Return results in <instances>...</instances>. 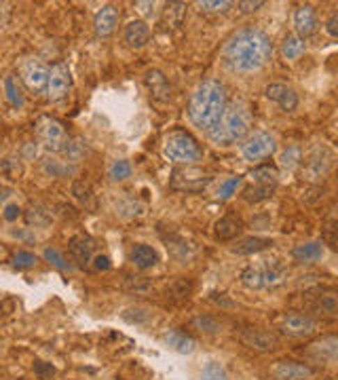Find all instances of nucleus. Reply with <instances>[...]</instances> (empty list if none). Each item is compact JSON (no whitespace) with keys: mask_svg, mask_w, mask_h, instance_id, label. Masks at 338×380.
Listing matches in <instances>:
<instances>
[{"mask_svg":"<svg viewBox=\"0 0 338 380\" xmlns=\"http://www.w3.org/2000/svg\"><path fill=\"white\" fill-rule=\"evenodd\" d=\"M249 178L254 180V184H273L275 186L277 178H279V172L273 165H260V167L249 172Z\"/></svg>","mask_w":338,"mask_h":380,"instance_id":"36","label":"nucleus"},{"mask_svg":"<svg viewBox=\"0 0 338 380\" xmlns=\"http://www.w3.org/2000/svg\"><path fill=\"white\" fill-rule=\"evenodd\" d=\"M3 89H5L7 102H9L13 108H22V106L26 104V100H24V96H22V89H20V85H17V79H15L13 74H7V76H5Z\"/></svg>","mask_w":338,"mask_h":380,"instance_id":"31","label":"nucleus"},{"mask_svg":"<svg viewBox=\"0 0 338 380\" xmlns=\"http://www.w3.org/2000/svg\"><path fill=\"white\" fill-rule=\"evenodd\" d=\"M241 186V178H229L224 182H220V188H218V199H231L237 188Z\"/></svg>","mask_w":338,"mask_h":380,"instance_id":"45","label":"nucleus"},{"mask_svg":"<svg viewBox=\"0 0 338 380\" xmlns=\"http://www.w3.org/2000/svg\"><path fill=\"white\" fill-rule=\"evenodd\" d=\"M252 125L249 110L243 102H231L226 104V110L220 119V123L210 131V139L218 146H233L241 142Z\"/></svg>","mask_w":338,"mask_h":380,"instance_id":"3","label":"nucleus"},{"mask_svg":"<svg viewBox=\"0 0 338 380\" xmlns=\"http://www.w3.org/2000/svg\"><path fill=\"white\" fill-rule=\"evenodd\" d=\"M309 355L319 363H338V338L325 336L309 347Z\"/></svg>","mask_w":338,"mask_h":380,"instance_id":"20","label":"nucleus"},{"mask_svg":"<svg viewBox=\"0 0 338 380\" xmlns=\"http://www.w3.org/2000/svg\"><path fill=\"white\" fill-rule=\"evenodd\" d=\"M123 38H125L129 49H135V51L144 49L151 40V26L144 20H133L125 26Z\"/></svg>","mask_w":338,"mask_h":380,"instance_id":"16","label":"nucleus"},{"mask_svg":"<svg viewBox=\"0 0 338 380\" xmlns=\"http://www.w3.org/2000/svg\"><path fill=\"white\" fill-rule=\"evenodd\" d=\"M260 7H264L262 0H256V3H239L241 13H252V11H258Z\"/></svg>","mask_w":338,"mask_h":380,"instance_id":"51","label":"nucleus"},{"mask_svg":"<svg viewBox=\"0 0 338 380\" xmlns=\"http://www.w3.org/2000/svg\"><path fill=\"white\" fill-rule=\"evenodd\" d=\"M273 326L290 338H309L319 330L317 321L305 313H282L273 319Z\"/></svg>","mask_w":338,"mask_h":380,"instance_id":"7","label":"nucleus"},{"mask_svg":"<svg viewBox=\"0 0 338 380\" xmlns=\"http://www.w3.org/2000/svg\"><path fill=\"white\" fill-rule=\"evenodd\" d=\"M241 342L256 351V353H273L279 349V338L275 332H266V330H258V328H245L239 334Z\"/></svg>","mask_w":338,"mask_h":380,"instance_id":"12","label":"nucleus"},{"mask_svg":"<svg viewBox=\"0 0 338 380\" xmlns=\"http://www.w3.org/2000/svg\"><path fill=\"white\" fill-rule=\"evenodd\" d=\"M288 277V268L279 260H260L249 264L241 273V283L247 289H270L279 287Z\"/></svg>","mask_w":338,"mask_h":380,"instance_id":"5","label":"nucleus"},{"mask_svg":"<svg viewBox=\"0 0 338 380\" xmlns=\"http://www.w3.org/2000/svg\"><path fill=\"white\" fill-rule=\"evenodd\" d=\"M292 256L298 262H317L323 258V245L319 241H307L292 250Z\"/></svg>","mask_w":338,"mask_h":380,"instance_id":"27","label":"nucleus"},{"mask_svg":"<svg viewBox=\"0 0 338 380\" xmlns=\"http://www.w3.org/2000/svg\"><path fill=\"white\" fill-rule=\"evenodd\" d=\"M144 83H146L151 96H153L157 102H169V100H171L174 89H171V85H169V81H167V76H165L161 70L151 68V70L146 72V76H144Z\"/></svg>","mask_w":338,"mask_h":380,"instance_id":"15","label":"nucleus"},{"mask_svg":"<svg viewBox=\"0 0 338 380\" xmlns=\"http://www.w3.org/2000/svg\"><path fill=\"white\" fill-rule=\"evenodd\" d=\"M163 342H165L171 351H176V353H180V355H190V353H194V349H197V340H194L192 336H188L186 332L178 330V328L167 330V332L163 334Z\"/></svg>","mask_w":338,"mask_h":380,"instance_id":"22","label":"nucleus"},{"mask_svg":"<svg viewBox=\"0 0 338 380\" xmlns=\"http://www.w3.org/2000/svg\"><path fill=\"white\" fill-rule=\"evenodd\" d=\"M197 7L203 11V13H214V15H218V13H226L231 7H233V3H229V0H201V3H197Z\"/></svg>","mask_w":338,"mask_h":380,"instance_id":"40","label":"nucleus"},{"mask_svg":"<svg viewBox=\"0 0 338 380\" xmlns=\"http://www.w3.org/2000/svg\"><path fill=\"white\" fill-rule=\"evenodd\" d=\"M315 374L317 370L313 365L300 361H277L273 365V376L277 380H311Z\"/></svg>","mask_w":338,"mask_h":380,"instance_id":"13","label":"nucleus"},{"mask_svg":"<svg viewBox=\"0 0 338 380\" xmlns=\"http://www.w3.org/2000/svg\"><path fill=\"white\" fill-rule=\"evenodd\" d=\"M226 110V89L216 79L201 81L188 98V119L201 131H212Z\"/></svg>","mask_w":338,"mask_h":380,"instance_id":"2","label":"nucleus"},{"mask_svg":"<svg viewBox=\"0 0 338 380\" xmlns=\"http://www.w3.org/2000/svg\"><path fill=\"white\" fill-rule=\"evenodd\" d=\"M305 40L300 38V36H296V34H288L286 38H284V43H282V55H284V59H288V61H294V59H298L302 53H305Z\"/></svg>","mask_w":338,"mask_h":380,"instance_id":"30","label":"nucleus"},{"mask_svg":"<svg viewBox=\"0 0 338 380\" xmlns=\"http://www.w3.org/2000/svg\"><path fill=\"white\" fill-rule=\"evenodd\" d=\"M20 215H22V209H20L15 203H11V205H7V207H5V220L13 222V220H17Z\"/></svg>","mask_w":338,"mask_h":380,"instance_id":"49","label":"nucleus"},{"mask_svg":"<svg viewBox=\"0 0 338 380\" xmlns=\"http://www.w3.org/2000/svg\"><path fill=\"white\" fill-rule=\"evenodd\" d=\"M294 30H296V36H300L302 40L309 38L315 30H317V15H315V9L309 7V5H300L296 11H294Z\"/></svg>","mask_w":338,"mask_h":380,"instance_id":"21","label":"nucleus"},{"mask_svg":"<svg viewBox=\"0 0 338 380\" xmlns=\"http://www.w3.org/2000/svg\"><path fill=\"white\" fill-rule=\"evenodd\" d=\"M325 32L334 38H338V13H334L328 22H325Z\"/></svg>","mask_w":338,"mask_h":380,"instance_id":"48","label":"nucleus"},{"mask_svg":"<svg viewBox=\"0 0 338 380\" xmlns=\"http://www.w3.org/2000/svg\"><path fill=\"white\" fill-rule=\"evenodd\" d=\"M85 152H87V142L83 137H70L66 142L61 155L68 163H81L85 159Z\"/></svg>","mask_w":338,"mask_h":380,"instance_id":"28","label":"nucleus"},{"mask_svg":"<svg viewBox=\"0 0 338 380\" xmlns=\"http://www.w3.org/2000/svg\"><path fill=\"white\" fill-rule=\"evenodd\" d=\"M93 250H95V241L87 235H77L68 243V254L70 258L79 264V266H87L93 258Z\"/></svg>","mask_w":338,"mask_h":380,"instance_id":"18","label":"nucleus"},{"mask_svg":"<svg viewBox=\"0 0 338 380\" xmlns=\"http://www.w3.org/2000/svg\"><path fill=\"white\" fill-rule=\"evenodd\" d=\"M123 287L131 294V296H151L155 285L148 277H138V275H129L125 277Z\"/></svg>","mask_w":338,"mask_h":380,"instance_id":"29","label":"nucleus"},{"mask_svg":"<svg viewBox=\"0 0 338 380\" xmlns=\"http://www.w3.org/2000/svg\"><path fill=\"white\" fill-rule=\"evenodd\" d=\"M123 319L129 321V324H135V326H142L151 319V313L146 309H140V307H135V309H127L123 313Z\"/></svg>","mask_w":338,"mask_h":380,"instance_id":"43","label":"nucleus"},{"mask_svg":"<svg viewBox=\"0 0 338 380\" xmlns=\"http://www.w3.org/2000/svg\"><path fill=\"white\" fill-rule=\"evenodd\" d=\"M201 380H229L226 367L220 361H208L201 370Z\"/></svg>","mask_w":338,"mask_h":380,"instance_id":"38","label":"nucleus"},{"mask_svg":"<svg viewBox=\"0 0 338 380\" xmlns=\"http://www.w3.org/2000/svg\"><path fill=\"white\" fill-rule=\"evenodd\" d=\"M275 150H277V142H275L273 135L266 133V131H256V133H252L249 137L243 139L241 157L245 161H249V163H258V161L268 159Z\"/></svg>","mask_w":338,"mask_h":380,"instance_id":"9","label":"nucleus"},{"mask_svg":"<svg viewBox=\"0 0 338 380\" xmlns=\"http://www.w3.org/2000/svg\"><path fill=\"white\" fill-rule=\"evenodd\" d=\"M129 260L133 262L135 268L140 271H146V268H153L157 262H159V254L153 245H146V243H135L129 252Z\"/></svg>","mask_w":338,"mask_h":380,"instance_id":"23","label":"nucleus"},{"mask_svg":"<svg viewBox=\"0 0 338 380\" xmlns=\"http://www.w3.org/2000/svg\"><path fill=\"white\" fill-rule=\"evenodd\" d=\"M72 195H75V199L81 201L85 207H89V205L93 203V188H91V184L85 182V180H77V182L72 184Z\"/></svg>","mask_w":338,"mask_h":380,"instance_id":"39","label":"nucleus"},{"mask_svg":"<svg viewBox=\"0 0 338 380\" xmlns=\"http://www.w3.org/2000/svg\"><path fill=\"white\" fill-rule=\"evenodd\" d=\"M36 137L51 152H61L66 142L70 139L66 133L63 123L57 121L55 116H47V114L36 121Z\"/></svg>","mask_w":338,"mask_h":380,"instance_id":"8","label":"nucleus"},{"mask_svg":"<svg viewBox=\"0 0 338 380\" xmlns=\"http://www.w3.org/2000/svg\"><path fill=\"white\" fill-rule=\"evenodd\" d=\"M24 220H26V224H28V226L45 228V226H49V224H51L53 213H51V209H49V207H45V205H40V203H32V205L26 209Z\"/></svg>","mask_w":338,"mask_h":380,"instance_id":"25","label":"nucleus"},{"mask_svg":"<svg viewBox=\"0 0 338 380\" xmlns=\"http://www.w3.org/2000/svg\"><path fill=\"white\" fill-rule=\"evenodd\" d=\"M72 87V72L68 68L66 61H55L51 68H49V81H47V98L51 102H57L61 98L68 96Z\"/></svg>","mask_w":338,"mask_h":380,"instance_id":"11","label":"nucleus"},{"mask_svg":"<svg viewBox=\"0 0 338 380\" xmlns=\"http://www.w3.org/2000/svg\"><path fill=\"white\" fill-rule=\"evenodd\" d=\"M214 233L220 241H233L243 233V222L237 215H224L216 222Z\"/></svg>","mask_w":338,"mask_h":380,"instance_id":"24","label":"nucleus"},{"mask_svg":"<svg viewBox=\"0 0 338 380\" xmlns=\"http://www.w3.org/2000/svg\"><path fill=\"white\" fill-rule=\"evenodd\" d=\"M275 45L270 36L258 28H241L233 32L222 49V57L226 66L241 74H252L262 70L273 59Z\"/></svg>","mask_w":338,"mask_h":380,"instance_id":"1","label":"nucleus"},{"mask_svg":"<svg viewBox=\"0 0 338 380\" xmlns=\"http://www.w3.org/2000/svg\"><path fill=\"white\" fill-rule=\"evenodd\" d=\"M212 174L197 165H180L169 176V186L178 192H199L212 184Z\"/></svg>","mask_w":338,"mask_h":380,"instance_id":"6","label":"nucleus"},{"mask_svg":"<svg viewBox=\"0 0 338 380\" xmlns=\"http://www.w3.org/2000/svg\"><path fill=\"white\" fill-rule=\"evenodd\" d=\"M112 264H110V258L108 256H95L93 258V268L95 271H108Z\"/></svg>","mask_w":338,"mask_h":380,"instance_id":"50","label":"nucleus"},{"mask_svg":"<svg viewBox=\"0 0 338 380\" xmlns=\"http://www.w3.org/2000/svg\"><path fill=\"white\" fill-rule=\"evenodd\" d=\"M20 79L24 81V85L34 91H47V81H49V68L38 59V57H24L17 66Z\"/></svg>","mask_w":338,"mask_h":380,"instance_id":"10","label":"nucleus"},{"mask_svg":"<svg viewBox=\"0 0 338 380\" xmlns=\"http://www.w3.org/2000/svg\"><path fill=\"white\" fill-rule=\"evenodd\" d=\"M163 155L176 165H194L203 159V148L192 133L174 129L163 137Z\"/></svg>","mask_w":338,"mask_h":380,"instance_id":"4","label":"nucleus"},{"mask_svg":"<svg viewBox=\"0 0 338 380\" xmlns=\"http://www.w3.org/2000/svg\"><path fill=\"white\" fill-rule=\"evenodd\" d=\"M192 326L199 330V332H206V334H216V332H220V321L218 319H214V317H210V315H201V317H194L192 319Z\"/></svg>","mask_w":338,"mask_h":380,"instance_id":"41","label":"nucleus"},{"mask_svg":"<svg viewBox=\"0 0 338 380\" xmlns=\"http://www.w3.org/2000/svg\"><path fill=\"white\" fill-rule=\"evenodd\" d=\"M13 256H11V250H9V245H5L3 241H0V264L3 262H9Z\"/></svg>","mask_w":338,"mask_h":380,"instance_id":"52","label":"nucleus"},{"mask_svg":"<svg viewBox=\"0 0 338 380\" xmlns=\"http://www.w3.org/2000/svg\"><path fill=\"white\" fill-rule=\"evenodd\" d=\"M298 163H300V150H298L296 146L288 148V150L284 152V155H282V165H284L286 169H294Z\"/></svg>","mask_w":338,"mask_h":380,"instance_id":"46","label":"nucleus"},{"mask_svg":"<svg viewBox=\"0 0 338 380\" xmlns=\"http://www.w3.org/2000/svg\"><path fill=\"white\" fill-rule=\"evenodd\" d=\"M0 174L11 182H17L24 178V163L15 157H5L0 161Z\"/></svg>","mask_w":338,"mask_h":380,"instance_id":"34","label":"nucleus"},{"mask_svg":"<svg viewBox=\"0 0 338 380\" xmlns=\"http://www.w3.org/2000/svg\"><path fill=\"white\" fill-rule=\"evenodd\" d=\"M118 9L114 5H104L98 13H95V20H93V28H95V34L102 36V38H108L110 34H114L116 26H118Z\"/></svg>","mask_w":338,"mask_h":380,"instance_id":"19","label":"nucleus"},{"mask_svg":"<svg viewBox=\"0 0 338 380\" xmlns=\"http://www.w3.org/2000/svg\"><path fill=\"white\" fill-rule=\"evenodd\" d=\"M186 15V5L184 3H169L163 11V26L180 28Z\"/></svg>","mask_w":338,"mask_h":380,"instance_id":"33","label":"nucleus"},{"mask_svg":"<svg viewBox=\"0 0 338 380\" xmlns=\"http://www.w3.org/2000/svg\"><path fill=\"white\" fill-rule=\"evenodd\" d=\"M309 298H311V309L315 313L338 315V289L319 287L315 291H309Z\"/></svg>","mask_w":338,"mask_h":380,"instance_id":"14","label":"nucleus"},{"mask_svg":"<svg viewBox=\"0 0 338 380\" xmlns=\"http://www.w3.org/2000/svg\"><path fill=\"white\" fill-rule=\"evenodd\" d=\"M131 174H133V167H131V163L125 161V159L112 161L110 167H108V178H110L112 182H123V180L131 178Z\"/></svg>","mask_w":338,"mask_h":380,"instance_id":"37","label":"nucleus"},{"mask_svg":"<svg viewBox=\"0 0 338 380\" xmlns=\"http://www.w3.org/2000/svg\"><path fill=\"white\" fill-rule=\"evenodd\" d=\"M43 167H45V172H47L51 178H55V176H63V174L68 172V167H66V165H61V161H55V159H47V161L43 163Z\"/></svg>","mask_w":338,"mask_h":380,"instance_id":"47","label":"nucleus"},{"mask_svg":"<svg viewBox=\"0 0 338 380\" xmlns=\"http://www.w3.org/2000/svg\"><path fill=\"white\" fill-rule=\"evenodd\" d=\"M0 199H3V195H0Z\"/></svg>","mask_w":338,"mask_h":380,"instance_id":"53","label":"nucleus"},{"mask_svg":"<svg viewBox=\"0 0 338 380\" xmlns=\"http://www.w3.org/2000/svg\"><path fill=\"white\" fill-rule=\"evenodd\" d=\"M273 245L270 239H262V237H247V239H241L235 243L233 248V254H239V256H252V254H260L264 250H268Z\"/></svg>","mask_w":338,"mask_h":380,"instance_id":"26","label":"nucleus"},{"mask_svg":"<svg viewBox=\"0 0 338 380\" xmlns=\"http://www.w3.org/2000/svg\"><path fill=\"white\" fill-rule=\"evenodd\" d=\"M192 281L190 279H176L169 287H167V298H171L174 302H184L192 296Z\"/></svg>","mask_w":338,"mask_h":380,"instance_id":"32","label":"nucleus"},{"mask_svg":"<svg viewBox=\"0 0 338 380\" xmlns=\"http://www.w3.org/2000/svg\"><path fill=\"white\" fill-rule=\"evenodd\" d=\"M273 192H275L273 184H254L243 190V199L249 203H260V201H266L273 197Z\"/></svg>","mask_w":338,"mask_h":380,"instance_id":"35","label":"nucleus"},{"mask_svg":"<svg viewBox=\"0 0 338 380\" xmlns=\"http://www.w3.org/2000/svg\"><path fill=\"white\" fill-rule=\"evenodd\" d=\"M43 258H45V260H47L51 266H55L57 271H61V273H63V271H70V268H72L70 264L66 262V258H63V256H61L57 250H53V248H47V250L43 252Z\"/></svg>","mask_w":338,"mask_h":380,"instance_id":"42","label":"nucleus"},{"mask_svg":"<svg viewBox=\"0 0 338 380\" xmlns=\"http://www.w3.org/2000/svg\"><path fill=\"white\" fill-rule=\"evenodd\" d=\"M13 266L15 268H32V266H36L38 264V258H36V254H32V252H17V254H13Z\"/></svg>","mask_w":338,"mask_h":380,"instance_id":"44","label":"nucleus"},{"mask_svg":"<svg viewBox=\"0 0 338 380\" xmlns=\"http://www.w3.org/2000/svg\"><path fill=\"white\" fill-rule=\"evenodd\" d=\"M264 96L270 100V102H275L282 110H286V112H292V110H296V106H298V96H296V91L292 89V87H288V85H284V83H273V85H268L266 89H264Z\"/></svg>","mask_w":338,"mask_h":380,"instance_id":"17","label":"nucleus"}]
</instances>
